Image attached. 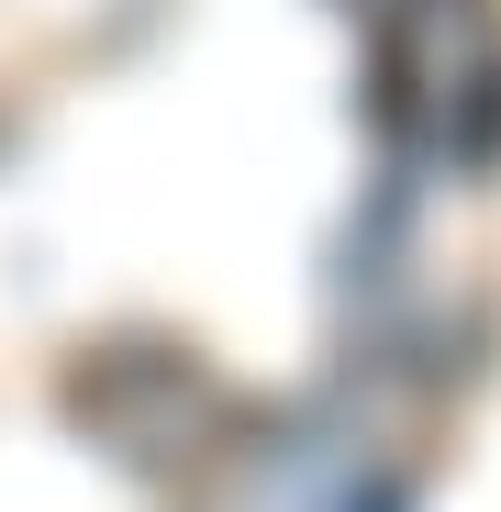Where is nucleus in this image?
Segmentation results:
<instances>
[{
	"label": "nucleus",
	"mask_w": 501,
	"mask_h": 512,
	"mask_svg": "<svg viewBox=\"0 0 501 512\" xmlns=\"http://www.w3.org/2000/svg\"><path fill=\"white\" fill-rule=\"evenodd\" d=\"M490 234L501 0H0V512H401Z\"/></svg>",
	"instance_id": "obj_1"
}]
</instances>
